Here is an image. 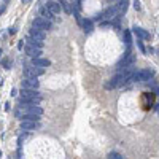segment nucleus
<instances>
[{
  "mask_svg": "<svg viewBox=\"0 0 159 159\" xmlns=\"http://www.w3.org/2000/svg\"><path fill=\"white\" fill-rule=\"evenodd\" d=\"M53 16H54V14L51 13V11H48V8H43V10H42V18L51 21V19H53Z\"/></svg>",
  "mask_w": 159,
  "mask_h": 159,
  "instance_id": "obj_18",
  "label": "nucleus"
},
{
  "mask_svg": "<svg viewBox=\"0 0 159 159\" xmlns=\"http://www.w3.org/2000/svg\"><path fill=\"white\" fill-rule=\"evenodd\" d=\"M134 7H135V10H140V2H139V0H135V2H134Z\"/></svg>",
  "mask_w": 159,
  "mask_h": 159,
  "instance_id": "obj_22",
  "label": "nucleus"
},
{
  "mask_svg": "<svg viewBox=\"0 0 159 159\" xmlns=\"http://www.w3.org/2000/svg\"><path fill=\"white\" fill-rule=\"evenodd\" d=\"M38 80L37 78H27L26 76V80L22 81V88H27V89H37L38 88Z\"/></svg>",
  "mask_w": 159,
  "mask_h": 159,
  "instance_id": "obj_10",
  "label": "nucleus"
},
{
  "mask_svg": "<svg viewBox=\"0 0 159 159\" xmlns=\"http://www.w3.org/2000/svg\"><path fill=\"white\" fill-rule=\"evenodd\" d=\"M156 92H157V94H159V88H157V89H156Z\"/></svg>",
  "mask_w": 159,
  "mask_h": 159,
  "instance_id": "obj_25",
  "label": "nucleus"
},
{
  "mask_svg": "<svg viewBox=\"0 0 159 159\" xmlns=\"http://www.w3.org/2000/svg\"><path fill=\"white\" fill-rule=\"evenodd\" d=\"M151 76H153V73L150 70H139V72H134L132 81H148Z\"/></svg>",
  "mask_w": 159,
  "mask_h": 159,
  "instance_id": "obj_6",
  "label": "nucleus"
},
{
  "mask_svg": "<svg viewBox=\"0 0 159 159\" xmlns=\"http://www.w3.org/2000/svg\"><path fill=\"white\" fill-rule=\"evenodd\" d=\"M129 7V0H119V3L116 5V10H118V14H124L126 10Z\"/></svg>",
  "mask_w": 159,
  "mask_h": 159,
  "instance_id": "obj_14",
  "label": "nucleus"
},
{
  "mask_svg": "<svg viewBox=\"0 0 159 159\" xmlns=\"http://www.w3.org/2000/svg\"><path fill=\"white\" fill-rule=\"evenodd\" d=\"M38 121H27V119H22L21 121V129L22 130H35L38 129Z\"/></svg>",
  "mask_w": 159,
  "mask_h": 159,
  "instance_id": "obj_9",
  "label": "nucleus"
},
{
  "mask_svg": "<svg viewBox=\"0 0 159 159\" xmlns=\"http://www.w3.org/2000/svg\"><path fill=\"white\" fill-rule=\"evenodd\" d=\"M100 16L102 18H107V19H113V18L118 16V10H116V7H110V8H107Z\"/></svg>",
  "mask_w": 159,
  "mask_h": 159,
  "instance_id": "obj_11",
  "label": "nucleus"
},
{
  "mask_svg": "<svg viewBox=\"0 0 159 159\" xmlns=\"http://www.w3.org/2000/svg\"><path fill=\"white\" fill-rule=\"evenodd\" d=\"M26 54L30 56L32 59L40 58V54H42V48H40V46H35V45H32V43H29V45L26 46Z\"/></svg>",
  "mask_w": 159,
  "mask_h": 159,
  "instance_id": "obj_8",
  "label": "nucleus"
},
{
  "mask_svg": "<svg viewBox=\"0 0 159 159\" xmlns=\"http://www.w3.org/2000/svg\"><path fill=\"white\" fill-rule=\"evenodd\" d=\"M59 5H61V8L64 10L67 14H72V13H73V10H72V7L69 5V2H67V0H59Z\"/></svg>",
  "mask_w": 159,
  "mask_h": 159,
  "instance_id": "obj_17",
  "label": "nucleus"
},
{
  "mask_svg": "<svg viewBox=\"0 0 159 159\" xmlns=\"http://www.w3.org/2000/svg\"><path fill=\"white\" fill-rule=\"evenodd\" d=\"M134 62H135V56H134V54H130V53H127L126 56H124V59L119 62L118 69H119V70L129 69V67H132V65H134Z\"/></svg>",
  "mask_w": 159,
  "mask_h": 159,
  "instance_id": "obj_7",
  "label": "nucleus"
},
{
  "mask_svg": "<svg viewBox=\"0 0 159 159\" xmlns=\"http://www.w3.org/2000/svg\"><path fill=\"white\" fill-rule=\"evenodd\" d=\"M157 108H159V107H157Z\"/></svg>",
  "mask_w": 159,
  "mask_h": 159,
  "instance_id": "obj_29",
  "label": "nucleus"
},
{
  "mask_svg": "<svg viewBox=\"0 0 159 159\" xmlns=\"http://www.w3.org/2000/svg\"><path fill=\"white\" fill-rule=\"evenodd\" d=\"M42 94L37 92V89H27L22 88L21 91V104H40Z\"/></svg>",
  "mask_w": 159,
  "mask_h": 159,
  "instance_id": "obj_2",
  "label": "nucleus"
},
{
  "mask_svg": "<svg viewBox=\"0 0 159 159\" xmlns=\"http://www.w3.org/2000/svg\"><path fill=\"white\" fill-rule=\"evenodd\" d=\"M124 42H126V45H130V43H132V38H130V32H129V30L124 32Z\"/></svg>",
  "mask_w": 159,
  "mask_h": 159,
  "instance_id": "obj_19",
  "label": "nucleus"
},
{
  "mask_svg": "<svg viewBox=\"0 0 159 159\" xmlns=\"http://www.w3.org/2000/svg\"><path fill=\"white\" fill-rule=\"evenodd\" d=\"M33 27L35 29H38V30H48L49 27H51V22L48 21V19H45V18H42V16H38V18H35L33 19Z\"/></svg>",
  "mask_w": 159,
  "mask_h": 159,
  "instance_id": "obj_5",
  "label": "nucleus"
},
{
  "mask_svg": "<svg viewBox=\"0 0 159 159\" xmlns=\"http://www.w3.org/2000/svg\"><path fill=\"white\" fill-rule=\"evenodd\" d=\"M0 56H2V49H0Z\"/></svg>",
  "mask_w": 159,
  "mask_h": 159,
  "instance_id": "obj_26",
  "label": "nucleus"
},
{
  "mask_svg": "<svg viewBox=\"0 0 159 159\" xmlns=\"http://www.w3.org/2000/svg\"><path fill=\"white\" fill-rule=\"evenodd\" d=\"M108 159H123V157H121V156H119V154H118V153H111V154L108 156Z\"/></svg>",
  "mask_w": 159,
  "mask_h": 159,
  "instance_id": "obj_20",
  "label": "nucleus"
},
{
  "mask_svg": "<svg viewBox=\"0 0 159 159\" xmlns=\"http://www.w3.org/2000/svg\"><path fill=\"white\" fill-rule=\"evenodd\" d=\"M134 33L139 38H143V40H148L150 38V32H146L145 29H142V27H134Z\"/></svg>",
  "mask_w": 159,
  "mask_h": 159,
  "instance_id": "obj_13",
  "label": "nucleus"
},
{
  "mask_svg": "<svg viewBox=\"0 0 159 159\" xmlns=\"http://www.w3.org/2000/svg\"><path fill=\"white\" fill-rule=\"evenodd\" d=\"M2 65L5 67V69H10V59H3L2 61Z\"/></svg>",
  "mask_w": 159,
  "mask_h": 159,
  "instance_id": "obj_21",
  "label": "nucleus"
},
{
  "mask_svg": "<svg viewBox=\"0 0 159 159\" xmlns=\"http://www.w3.org/2000/svg\"><path fill=\"white\" fill-rule=\"evenodd\" d=\"M81 26H83V30L86 32V33L92 32V29H94V24H92V21H91V19H84V21H81Z\"/></svg>",
  "mask_w": 159,
  "mask_h": 159,
  "instance_id": "obj_16",
  "label": "nucleus"
},
{
  "mask_svg": "<svg viewBox=\"0 0 159 159\" xmlns=\"http://www.w3.org/2000/svg\"><path fill=\"white\" fill-rule=\"evenodd\" d=\"M46 8L53 14H59L61 13V5H59V2H48L46 3Z\"/></svg>",
  "mask_w": 159,
  "mask_h": 159,
  "instance_id": "obj_12",
  "label": "nucleus"
},
{
  "mask_svg": "<svg viewBox=\"0 0 159 159\" xmlns=\"http://www.w3.org/2000/svg\"><path fill=\"white\" fill-rule=\"evenodd\" d=\"M137 45H139V48H140L142 51H145V48H143V45H142V42H137Z\"/></svg>",
  "mask_w": 159,
  "mask_h": 159,
  "instance_id": "obj_23",
  "label": "nucleus"
},
{
  "mask_svg": "<svg viewBox=\"0 0 159 159\" xmlns=\"http://www.w3.org/2000/svg\"><path fill=\"white\" fill-rule=\"evenodd\" d=\"M45 38H46V33H45L43 30H38V29H35V27H33V29L30 30L29 43H32V45H35V46H40V48H42Z\"/></svg>",
  "mask_w": 159,
  "mask_h": 159,
  "instance_id": "obj_3",
  "label": "nucleus"
},
{
  "mask_svg": "<svg viewBox=\"0 0 159 159\" xmlns=\"http://www.w3.org/2000/svg\"><path fill=\"white\" fill-rule=\"evenodd\" d=\"M157 111H159V108H157Z\"/></svg>",
  "mask_w": 159,
  "mask_h": 159,
  "instance_id": "obj_28",
  "label": "nucleus"
},
{
  "mask_svg": "<svg viewBox=\"0 0 159 159\" xmlns=\"http://www.w3.org/2000/svg\"><path fill=\"white\" fill-rule=\"evenodd\" d=\"M24 72H26L27 78H37L40 75H43L45 69H43V67H37V65H29V67H26V69H24Z\"/></svg>",
  "mask_w": 159,
  "mask_h": 159,
  "instance_id": "obj_4",
  "label": "nucleus"
},
{
  "mask_svg": "<svg viewBox=\"0 0 159 159\" xmlns=\"http://www.w3.org/2000/svg\"><path fill=\"white\" fill-rule=\"evenodd\" d=\"M0 157H2V151H0Z\"/></svg>",
  "mask_w": 159,
  "mask_h": 159,
  "instance_id": "obj_27",
  "label": "nucleus"
},
{
  "mask_svg": "<svg viewBox=\"0 0 159 159\" xmlns=\"http://www.w3.org/2000/svg\"><path fill=\"white\" fill-rule=\"evenodd\" d=\"M42 107L38 104H21L18 111H16V116L21 118V116H26V115H32V116H42Z\"/></svg>",
  "mask_w": 159,
  "mask_h": 159,
  "instance_id": "obj_1",
  "label": "nucleus"
},
{
  "mask_svg": "<svg viewBox=\"0 0 159 159\" xmlns=\"http://www.w3.org/2000/svg\"><path fill=\"white\" fill-rule=\"evenodd\" d=\"M32 65L48 67V65H49V61H48V59H42V58H35V59H32Z\"/></svg>",
  "mask_w": 159,
  "mask_h": 159,
  "instance_id": "obj_15",
  "label": "nucleus"
},
{
  "mask_svg": "<svg viewBox=\"0 0 159 159\" xmlns=\"http://www.w3.org/2000/svg\"><path fill=\"white\" fill-rule=\"evenodd\" d=\"M22 2H24V3H27V2H29V0H22Z\"/></svg>",
  "mask_w": 159,
  "mask_h": 159,
  "instance_id": "obj_24",
  "label": "nucleus"
}]
</instances>
